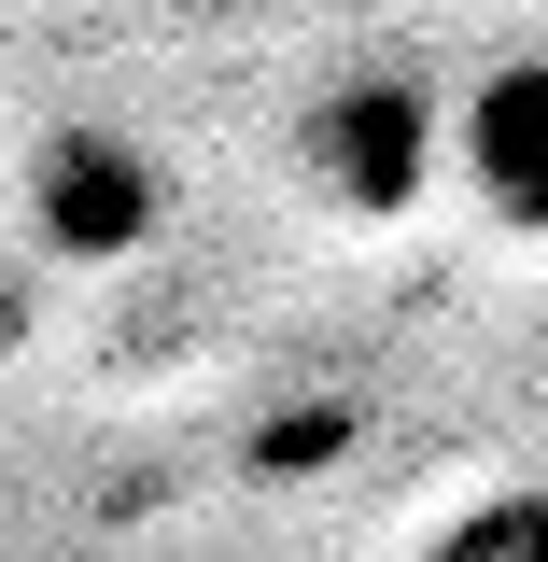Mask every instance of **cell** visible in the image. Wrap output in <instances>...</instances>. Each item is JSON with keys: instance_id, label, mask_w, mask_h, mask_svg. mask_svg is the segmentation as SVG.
Instances as JSON below:
<instances>
[{"instance_id": "obj_1", "label": "cell", "mask_w": 548, "mask_h": 562, "mask_svg": "<svg viewBox=\"0 0 548 562\" xmlns=\"http://www.w3.org/2000/svg\"><path fill=\"white\" fill-rule=\"evenodd\" d=\"M465 169V198L506 225V239H548V57H492L465 85V113L436 140Z\"/></svg>"}, {"instance_id": "obj_2", "label": "cell", "mask_w": 548, "mask_h": 562, "mask_svg": "<svg viewBox=\"0 0 548 562\" xmlns=\"http://www.w3.org/2000/svg\"><path fill=\"white\" fill-rule=\"evenodd\" d=\"M29 225L57 239V254H141L155 239V155L113 127H57L43 155H29Z\"/></svg>"}, {"instance_id": "obj_3", "label": "cell", "mask_w": 548, "mask_h": 562, "mask_svg": "<svg viewBox=\"0 0 548 562\" xmlns=\"http://www.w3.org/2000/svg\"><path fill=\"white\" fill-rule=\"evenodd\" d=\"M422 155H436V127H422V99H394V85H351L338 113H324V183L351 169V211H394L422 183Z\"/></svg>"}, {"instance_id": "obj_4", "label": "cell", "mask_w": 548, "mask_h": 562, "mask_svg": "<svg viewBox=\"0 0 548 562\" xmlns=\"http://www.w3.org/2000/svg\"><path fill=\"white\" fill-rule=\"evenodd\" d=\"M436 562H548V479H535V492H492L479 520H450Z\"/></svg>"}]
</instances>
